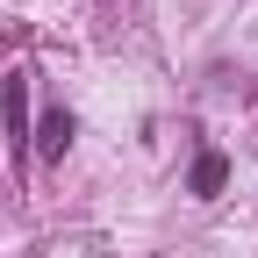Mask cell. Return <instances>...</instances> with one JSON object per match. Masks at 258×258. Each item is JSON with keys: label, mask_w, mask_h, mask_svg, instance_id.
Masks as SVG:
<instances>
[{"label": "cell", "mask_w": 258, "mask_h": 258, "mask_svg": "<svg viewBox=\"0 0 258 258\" xmlns=\"http://www.w3.org/2000/svg\"><path fill=\"white\" fill-rule=\"evenodd\" d=\"M0 115H8V137L22 144L29 137V79L22 72H8V86H0Z\"/></svg>", "instance_id": "6da1fadb"}, {"label": "cell", "mask_w": 258, "mask_h": 258, "mask_svg": "<svg viewBox=\"0 0 258 258\" xmlns=\"http://www.w3.org/2000/svg\"><path fill=\"white\" fill-rule=\"evenodd\" d=\"M222 179H230V158H222V151H201V158H194V194H201V201H215V194H222Z\"/></svg>", "instance_id": "7a4b0ae2"}, {"label": "cell", "mask_w": 258, "mask_h": 258, "mask_svg": "<svg viewBox=\"0 0 258 258\" xmlns=\"http://www.w3.org/2000/svg\"><path fill=\"white\" fill-rule=\"evenodd\" d=\"M36 151H43V158H64V151H72V115H64V108H50V115L36 122Z\"/></svg>", "instance_id": "3957f363"}]
</instances>
